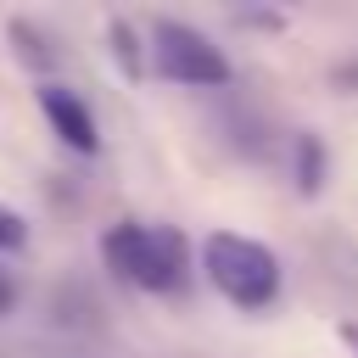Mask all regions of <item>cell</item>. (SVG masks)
<instances>
[{"mask_svg":"<svg viewBox=\"0 0 358 358\" xmlns=\"http://www.w3.org/2000/svg\"><path fill=\"white\" fill-rule=\"evenodd\" d=\"M201 268L218 285V296H229L235 308H268L274 291H280L274 252L252 235H235V229H218V235L201 241Z\"/></svg>","mask_w":358,"mask_h":358,"instance_id":"cell-1","label":"cell"},{"mask_svg":"<svg viewBox=\"0 0 358 358\" xmlns=\"http://www.w3.org/2000/svg\"><path fill=\"white\" fill-rule=\"evenodd\" d=\"M106 263L123 280H134L140 291H179L185 285V241L173 229L117 224L106 235Z\"/></svg>","mask_w":358,"mask_h":358,"instance_id":"cell-2","label":"cell"},{"mask_svg":"<svg viewBox=\"0 0 358 358\" xmlns=\"http://www.w3.org/2000/svg\"><path fill=\"white\" fill-rule=\"evenodd\" d=\"M151 67L168 84H185V90H218V84H229L224 50L201 28H190L179 17H157L151 22Z\"/></svg>","mask_w":358,"mask_h":358,"instance_id":"cell-3","label":"cell"},{"mask_svg":"<svg viewBox=\"0 0 358 358\" xmlns=\"http://www.w3.org/2000/svg\"><path fill=\"white\" fill-rule=\"evenodd\" d=\"M39 112H45V123L56 129L62 145H73V151H84V157L101 151V129H95L90 106H84L67 84H39Z\"/></svg>","mask_w":358,"mask_h":358,"instance_id":"cell-4","label":"cell"},{"mask_svg":"<svg viewBox=\"0 0 358 358\" xmlns=\"http://www.w3.org/2000/svg\"><path fill=\"white\" fill-rule=\"evenodd\" d=\"M22 241H28V224H22L11 207H0V252H17Z\"/></svg>","mask_w":358,"mask_h":358,"instance_id":"cell-5","label":"cell"},{"mask_svg":"<svg viewBox=\"0 0 358 358\" xmlns=\"http://www.w3.org/2000/svg\"><path fill=\"white\" fill-rule=\"evenodd\" d=\"M6 308H11V285L0 280V313H6Z\"/></svg>","mask_w":358,"mask_h":358,"instance_id":"cell-6","label":"cell"},{"mask_svg":"<svg viewBox=\"0 0 358 358\" xmlns=\"http://www.w3.org/2000/svg\"><path fill=\"white\" fill-rule=\"evenodd\" d=\"M347 341H352V347H358V330H347Z\"/></svg>","mask_w":358,"mask_h":358,"instance_id":"cell-7","label":"cell"}]
</instances>
